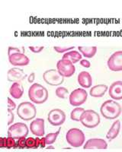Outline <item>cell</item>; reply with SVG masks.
Instances as JSON below:
<instances>
[{
  "mask_svg": "<svg viewBox=\"0 0 122 152\" xmlns=\"http://www.w3.org/2000/svg\"><path fill=\"white\" fill-rule=\"evenodd\" d=\"M100 111L105 119H115L121 115V107L115 100H108L101 104Z\"/></svg>",
  "mask_w": 122,
  "mask_h": 152,
  "instance_id": "1",
  "label": "cell"
},
{
  "mask_svg": "<svg viewBox=\"0 0 122 152\" xmlns=\"http://www.w3.org/2000/svg\"><path fill=\"white\" fill-rule=\"evenodd\" d=\"M28 97L32 102L37 104H41L47 100L48 91L45 87L35 83L30 87L28 90Z\"/></svg>",
  "mask_w": 122,
  "mask_h": 152,
  "instance_id": "2",
  "label": "cell"
},
{
  "mask_svg": "<svg viewBox=\"0 0 122 152\" xmlns=\"http://www.w3.org/2000/svg\"><path fill=\"white\" fill-rule=\"evenodd\" d=\"M85 135L83 132L79 129H70L66 135V142L72 147L79 148L82 146L85 142Z\"/></svg>",
  "mask_w": 122,
  "mask_h": 152,
  "instance_id": "3",
  "label": "cell"
},
{
  "mask_svg": "<svg viewBox=\"0 0 122 152\" xmlns=\"http://www.w3.org/2000/svg\"><path fill=\"white\" fill-rule=\"evenodd\" d=\"M37 110L35 105L30 102H23L18 107L17 114L20 119L29 121L36 116Z\"/></svg>",
  "mask_w": 122,
  "mask_h": 152,
  "instance_id": "4",
  "label": "cell"
},
{
  "mask_svg": "<svg viewBox=\"0 0 122 152\" xmlns=\"http://www.w3.org/2000/svg\"><path fill=\"white\" fill-rule=\"evenodd\" d=\"M80 122L85 127L93 129L97 127L100 123V116L96 111L87 110L83 112L80 118Z\"/></svg>",
  "mask_w": 122,
  "mask_h": 152,
  "instance_id": "5",
  "label": "cell"
},
{
  "mask_svg": "<svg viewBox=\"0 0 122 152\" xmlns=\"http://www.w3.org/2000/svg\"><path fill=\"white\" fill-rule=\"evenodd\" d=\"M28 134V128L23 123H16L12 125L8 129V136L14 139H18L21 137H26Z\"/></svg>",
  "mask_w": 122,
  "mask_h": 152,
  "instance_id": "6",
  "label": "cell"
},
{
  "mask_svg": "<svg viewBox=\"0 0 122 152\" xmlns=\"http://www.w3.org/2000/svg\"><path fill=\"white\" fill-rule=\"evenodd\" d=\"M43 78L46 83L53 86H58L63 83L64 77L61 75L57 70L50 69L47 70L43 75Z\"/></svg>",
  "mask_w": 122,
  "mask_h": 152,
  "instance_id": "7",
  "label": "cell"
},
{
  "mask_svg": "<svg viewBox=\"0 0 122 152\" xmlns=\"http://www.w3.org/2000/svg\"><path fill=\"white\" fill-rule=\"evenodd\" d=\"M88 97L87 92L82 88H77L70 94V103L73 107H79L86 101Z\"/></svg>",
  "mask_w": 122,
  "mask_h": 152,
  "instance_id": "8",
  "label": "cell"
},
{
  "mask_svg": "<svg viewBox=\"0 0 122 152\" xmlns=\"http://www.w3.org/2000/svg\"><path fill=\"white\" fill-rule=\"evenodd\" d=\"M57 71L63 77L70 78L76 72L75 66L71 62L66 59H60L57 64Z\"/></svg>",
  "mask_w": 122,
  "mask_h": 152,
  "instance_id": "9",
  "label": "cell"
},
{
  "mask_svg": "<svg viewBox=\"0 0 122 152\" xmlns=\"http://www.w3.org/2000/svg\"><path fill=\"white\" fill-rule=\"evenodd\" d=\"M48 122L54 126H60L64 123L66 114L60 109H54L49 112L47 116Z\"/></svg>",
  "mask_w": 122,
  "mask_h": 152,
  "instance_id": "10",
  "label": "cell"
},
{
  "mask_svg": "<svg viewBox=\"0 0 122 152\" xmlns=\"http://www.w3.org/2000/svg\"><path fill=\"white\" fill-rule=\"evenodd\" d=\"M107 65L111 71H122V51H117L114 53L108 59Z\"/></svg>",
  "mask_w": 122,
  "mask_h": 152,
  "instance_id": "11",
  "label": "cell"
},
{
  "mask_svg": "<svg viewBox=\"0 0 122 152\" xmlns=\"http://www.w3.org/2000/svg\"><path fill=\"white\" fill-rule=\"evenodd\" d=\"M108 148V144L105 140L101 138H91L85 142L83 146V149L85 150H105Z\"/></svg>",
  "mask_w": 122,
  "mask_h": 152,
  "instance_id": "12",
  "label": "cell"
},
{
  "mask_svg": "<svg viewBox=\"0 0 122 152\" xmlns=\"http://www.w3.org/2000/svg\"><path fill=\"white\" fill-rule=\"evenodd\" d=\"M9 62L15 66H25L29 64V59L27 56L21 53L12 54L9 56Z\"/></svg>",
  "mask_w": 122,
  "mask_h": 152,
  "instance_id": "13",
  "label": "cell"
},
{
  "mask_svg": "<svg viewBox=\"0 0 122 152\" xmlns=\"http://www.w3.org/2000/svg\"><path fill=\"white\" fill-rule=\"evenodd\" d=\"M30 129L34 135L37 136H44V119L41 118L35 119L30 124Z\"/></svg>",
  "mask_w": 122,
  "mask_h": 152,
  "instance_id": "14",
  "label": "cell"
},
{
  "mask_svg": "<svg viewBox=\"0 0 122 152\" xmlns=\"http://www.w3.org/2000/svg\"><path fill=\"white\" fill-rule=\"evenodd\" d=\"M109 96L113 100H120L122 99V81H117L112 83L108 91Z\"/></svg>",
  "mask_w": 122,
  "mask_h": 152,
  "instance_id": "15",
  "label": "cell"
},
{
  "mask_svg": "<svg viewBox=\"0 0 122 152\" xmlns=\"http://www.w3.org/2000/svg\"><path fill=\"white\" fill-rule=\"evenodd\" d=\"M26 77V74L24 72L22 69L13 68L9 70L7 74V78L9 81L12 82H19L21 80L24 79Z\"/></svg>",
  "mask_w": 122,
  "mask_h": 152,
  "instance_id": "16",
  "label": "cell"
},
{
  "mask_svg": "<svg viewBox=\"0 0 122 152\" xmlns=\"http://www.w3.org/2000/svg\"><path fill=\"white\" fill-rule=\"evenodd\" d=\"M77 81H78L79 85L84 88H90L93 84V78L87 72H81L78 75Z\"/></svg>",
  "mask_w": 122,
  "mask_h": 152,
  "instance_id": "17",
  "label": "cell"
},
{
  "mask_svg": "<svg viewBox=\"0 0 122 152\" xmlns=\"http://www.w3.org/2000/svg\"><path fill=\"white\" fill-rule=\"evenodd\" d=\"M9 93L13 98L19 99L22 97L23 94H24V88L20 83L15 82L11 86L10 89H9Z\"/></svg>",
  "mask_w": 122,
  "mask_h": 152,
  "instance_id": "18",
  "label": "cell"
},
{
  "mask_svg": "<svg viewBox=\"0 0 122 152\" xmlns=\"http://www.w3.org/2000/svg\"><path fill=\"white\" fill-rule=\"evenodd\" d=\"M108 88V86L105 85H96L91 88L89 94L93 97H101L106 93Z\"/></svg>",
  "mask_w": 122,
  "mask_h": 152,
  "instance_id": "19",
  "label": "cell"
},
{
  "mask_svg": "<svg viewBox=\"0 0 122 152\" xmlns=\"http://www.w3.org/2000/svg\"><path fill=\"white\" fill-rule=\"evenodd\" d=\"M121 129V122L120 120H116L113 123L112 127L110 128L109 131L108 132L106 135V138L108 140H113L115 138H117L120 132Z\"/></svg>",
  "mask_w": 122,
  "mask_h": 152,
  "instance_id": "20",
  "label": "cell"
},
{
  "mask_svg": "<svg viewBox=\"0 0 122 152\" xmlns=\"http://www.w3.org/2000/svg\"><path fill=\"white\" fill-rule=\"evenodd\" d=\"M62 59L68 60L71 62L73 64H74V63L82 59V55L79 52L76 51V50H70V52L66 53L63 56V59Z\"/></svg>",
  "mask_w": 122,
  "mask_h": 152,
  "instance_id": "21",
  "label": "cell"
},
{
  "mask_svg": "<svg viewBox=\"0 0 122 152\" xmlns=\"http://www.w3.org/2000/svg\"><path fill=\"white\" fill-rule=\"evenodd\" d=\"M78 49L86 58H93L97 52L96 47H79Z\"/></svg>",
  "mask_w": 122,
  "mask_h": 152,
  "instance_id": "22",
  "label": "cell"
},
{
  "mask_svg": "<svg viewBox=\"0 0 122 152\" xmlns=\"http://www.w3.org/2000/svg\"><path fill=\"white\" fill-rule=\"evenodd\" d=\"M84 111H85V110L82 107H76V108L72 110L71 113H70V118H71L72 120L79 122L80 121L81 116H82V114L83 113Z\"/></svg>",
  "mask_w": 122,
  "mask_h": 152,
  "instance_id": "23",
  "label": "cell"
},
{
  "mask_svg": "<svg viewBox=\"0 0 122 152\" xmlns=\"http://www.w3.org/2000/svg\"><path fill=\"white\" fill-rule=\"evenodd\" d=\"M60 130L61 128H59V129H58L56 132L49 133V134H47L45 137L46 145H52L53 143H54L55 141L57 140V136L58 135H59Z\"/></svg>",
  "mask_w": 122,
  "mask_h": 152,
  "instance_id": "24",
  "label": "cell"
},
{
  "mask_svg": "<svg viewBox=\"0 0 122 152\" xmlns=\"http://www.w3.org/2000/svg\"><path fill=\"white\" fill-rule=\"evenodd\" d=\"M69 94V91L64 87H60L57 88L56 95L58 97L62 99H65L67 97V95Z\"/></svg>",
  "mask_w": 122,
  "mask_h": 152,
  "instance_id": "25",
  "label": "cell"
},
{
  "mask_svg": "<svg viewBox=\"0 0 122 152\" xmlns=\"http://www.w3.org/2000/svg\"><path fill=\"white\" fill-rule=\"evenodd\" d=\"M15 140V139L9 136L7 138H5V148L16 149V142Z\"/></svg>",
  "mask_w": 122,
  "mask_h": 152,
  "instance_id": "26",
  "label": "cell"
},
{
  "mask_svg": "<svg viewBox=\"0 0 122 152\" xmlns=\"http://www.w3.org/2000/svg\"><path fill=\"white\" fill-rule=\"evenodd\" d=\"M26 148V137H21L16 142V148L23 149Z\"/></svg>",
  "mask_w": 122,
  "mask_h": 152,
  "instance_id": "27",
  "label": "cell"
},
{
  "mask_svg": "<svg viewBox=\"0 0 122 152\" xmlns=\"http://www.w3.org/2000/svg\"><path fill=\"white\" fill-rule=\"evenodd\" d=\"M26 148L28 149L35 148V138L32 137L26 138Z\"/></svg>",
  "mask_w": 122,
  "mask_h": 152,
  "instance_id": "28",
  "label": "cell"
},
{
  "mask_svg": "<svg viewBox=\"0 0 122 152\" xmlns=\"http://www.w3.org/2000/svg\"><path fill=\"white\" fill-rule=\"evenodd\" d=\"M75 48V47H54V49L56 50L58 53H62L67 52L69 50H71Z\"/></svg>",
  "mask_w": 122,
  "mask_h": 152,
  "instance_id": "29",
  "label": "cell"
},
{
  "mask_svg": "<svg viewBox=\"0 0 122 152\" xmlns=\"http://www.w3.org/2000/svg\"><path fill=\"white\" fill-rule=\"evenodd\" d=\"M16 108V104H15V102H13L11 98H8V110H13Z\"/></svg>",
  "mask_w": 122,
  "mask_h": 152,
  "instance_id": "30",
  "label": "cell"
},
{
  "mask_svg": "<svg viewBox=\"0 0 122 152\" xmlns=\"http://www.w3.org/2000/svg\"><path fill=\"white\" fill-rule=\"evenodd\" d=\"M44 47H29V50H31L35 53L41 52V50H44Z\"/></svg>",
  "mask_w": 122,
  "mask_h": 152,
  "instance_id": "31",
  "label": "cell"
},
{
  "mask_svg": "<svg viewBox=\"0 0 122 152\" xmlns=\"http://www.w3.org/2000/svg\"><path fill=\"white\" fill-rule=\"evenodd\" d=\"M8 112H9V121H8V125H11L13 123V121H14L15 116L13 113H12V110H8Z\"/></svg>",
  "mask_w": 122,
  "mask_h": 152,
  "instance_id": "32",
  "label": "cell"
},
{
  "mask_svg": "<svg viewBox=\"0 0 122 152\" xmlns=\"http://www.w3.org/2000/svg\"><path fill=\"white\" fill-rule=\"evenodd\" d=\"M21 53L20 52V50L18 48H15V47H9V51H8L9 56L14 53Z\"/></svg>",
  "mask_w": 122,
  "mask_h": 152,
  "instance_id": "33",
  "label": "cell"
},
{
  "mask_svg": "<svg viewBox=\"0 0 122 152\" xmlns=\"http://www.w3.org/2000/svg\"><path fill=\"white\" fill-rule=\"evenodd\" d=\"M80 65L85 68H89L91 66L90 62L88 60H86V59H81Z\"/></svg>",
  "mask_w": 122,
  "mask_h": 152,
  "instance_id": "34",
  "label": "cell"
},
{
  "mask_svg": "<svg viewBox=\"0 0 122 152\" xmlns=\"http://www.w3.org/2000/svg\"><path fill=\"white\" fill-rule=\"evenodd\" d=\"M46 142H45V138H40V148H45Z\"/></svg>",
  "mask_w": 122,
  "mask_h": 152,
  "instance_id": "35",
  "label": "cell"
},
{
  "mask_svg": "<svg viewBox=\"0 0 122 152\" xmlns=\"http://www.w3.org/2000/svg\"><path fill=\"white\" fill-rule=\"evenodd\" d=\"M5 148V138L0 137V148Z\"/></svg>",
  "mask_w": 122,
  "mask_h": 152,
  "instance_id": "36",
  "label": "cell"
},
{
  "mask_svg": "<svg viewBox=\"0 0 122 152\" xmlns=\"http://www.w3.org/2000/svg\"><path fill=\"white\" fill-rule=\"evenodd\" d=\"M40 147V138L37 137L35 138V148H38Z\"/></svg>",
  "mask_w": 122,
  "mask_h": 152,
  "instance_id": "37",
  "label": "cell"
},
{
  "mask_svg": "<svg viewBox=\"0 0 122 152\" xmlns=\"http://www.w3.org/2000/svg\"><path fill=\"white\" fill-rule=\"evenodd\" d=\"M35 79V73H32V75H30L29 78H28V81L29 82H32Z\"/></svg>",
  "mask_w": 122,
  "mask_h": 152,
  "instance_id": "38",
  "label": "cell"
},
{
  "mask_svg": "<svg viewBox=\"0 0 122 152\" xmlns=\"http://www.w3.org/2000/svg\"><path fill=\"white\" fill-rule=\"evenodd\" d=\"M47 149H54V148L52 146H49L48 148H47Z\"/></svg>",
  "mask_w": 122,
  "mask_h": 152,
  "instance_id": "39",
  "label": "cell"
}]
</instances>
